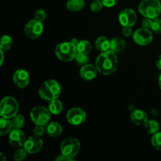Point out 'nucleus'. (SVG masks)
I'll list each match as a JSON object with an SVG mask.
<instances>
[{
    "mask_svg": "<svg viewBox=\"0 0 161 161\" xmlns=\"http://www.w3.org/2000/svg\"><path fill=\"white\" fill-rule=\"evenodd\" d=\"M99 73L109 75L114 73L118 68V58L116 53L112 50L101 52L95 61Z\"/></svg>",
    "mask_w": 161,
    "mask_h": 161,
    "instance_id": "1",
    "label": "nucleus"
},
{
    "mask_svg": "<svg viewBox=\"0 0 161 161\" xmlns=\"http://www.w3.org/2000/svg\"><path fill=\"white\" fill-rule=\"evenodd\" d=\"M38 94L42 100L47 101V102L54 100V99L58 98L61 95V85L54 80H47L40 85Z\"/></svg>",
    "mask_w": 161,
    "mask_h": 161,
    "instance_id": "2",
    "label": "nucleus"
},
{
    "mask_svg": "<svg viewBox=\"0 0 161 161\" xmlns=\"http://www.w3.org/2000/svg\"><path fill=\"white\" fill-rule=\"evenodd\" d=\"M57 58L64 62H69L75 58L77 53L76 46L70 42H63L57 45L54 50Z\"/></svg>",
    "mask_w": 161,
    "mask_h": 161,
    "instance_id": "3",
    "label": "nucleus"
},
{
    "mask_svg": "<svg viewBox=\"0 0 161 161\" xmlns=\"http://www.w3.org/2000/svg\"><path fill=\"white\" fill-rule=\"evenodd\" d=\"M138 11L144 17L157 18L161 14V3L159 0H142L138 5Z\"/></svg>",
    "mask_w": 161,
    "mask_h": 161,
    "instance_id": "4",
    "label": "nucleus"
},
{
    "mask_svg": "<svg viewBox=\"0 0 161 161\" xmlns=\"http://www.w3.org/2000/svg\"><path fill=\"white\" fill-rule=\"evenodd\" d=\"M19 103L16 98L11 96L3 97L0 104V115L2 117L11 119L18 114Z\"/></svg>",
    "mask_w": 161,
    "mask_h": 161,
    "instance_id": "5",
    "label": "nucleus"
},
{
    "mask_svg": "<svg viewBox=\"0 0 161 161\" xmlns=\"http://www.w3.org/2000/svg\"><path fill=\"white\" fill-rule=\"evenodd\" d=\"M61 153L66 157L75 160V157L78 155L80 150V142L77 138H69L63 140L60 146Z\"/></svg>",
    "mask_w": 161,
    "mask_h": 161,
    "instance_id": "6",
    "label": "nucleus"
},
{
    "mask_svg": "<svg viewBox=\"0 0 161 161\" xmlns=\"http://www.w3.org/2000/svg\"><path fill=\"white\" fill-rule=\"evenodd\" d=\"M30 118L36 125L47 126L50 122L51 113L48 108L44 106H36L31 109Z\"/></svg>",
    "mask_w": 161,
    "mask_h": 161,
    "instance_id": "7",
    "label": "nucleus"
},
{
    "mask_svg": "<svg viewBox=\"0 0 161 161\" xmlns=\"http://www.w3.org/2000/svg\"><path fill=\"white\" fill-rule=\"evenodd\" d=\"M44 26L42 21L37 19H31L26 23L24 28L25 34L28 39H36L42 36Z\"/></svg>",
    "mask_w": 161,
    "mask_h": 161,
    "instance_id": "8",
    "label": "nucleus"
},
{
    "mask_svg": "<svg viewBox=\"0 0 161 161\" xmlns=\"http://www.w3.org/2000/svg\"><path fill=\"white\" fill-rule=\"evenodd\" d=\"M68 123L72 126H79L83 124L86 119V113L80 107L70 108L66 114Z\"/></svg>",
    "mask_w": 161,
    "mask_h": 161,
    "instance_id": "9",
    "label": "nucleus"
},
{
    "mask_svg": "<svg viewBox=\"0 0 161 161\" xmlns=\"http://www.w3.org/2000/svg\"><path fill=\"white\" fill-rule=\"evenodd\" d=\"M132 37L135 43L138 45L147 46L153 42V35L151 30L142 27L141 28H138L134 31Z\"/></svg>",
    "mask_w": 161,
    "mask_h": 161,
    "instance_id": "10",
    "label": "nucleus"
},
{
    "mask_svg": "<svg viewBox=\"0 0 161 161\" xmlns=\"http://www.w3.org/2000/svg\"><path fill=\"white\" fill-rule=\"evenodd\" d=\"M137 14L134 9L126 8L119 14V22L122 27H133L137 21Z\"/></svg>",
    "mask_w": 161,
    "mask_h": 161,
    "instance_id": "11",
    "label": "nucleus"
},
{
    "mask_svg": "<svg viewBox=\"0 0 161 161\" xmlns=\"http://www.w3.org/2000/svg\"><path fill=\"white\" fill-rule=\"evenodd\" d=\"M25 141H26V136L21 129L13 128L10 133L9 134V143L14 148L19 149L24 147Z\"/></svg>",
    "mask_w": 161,
    "mask_h": 161,
    "instance_id": "12",
    "label": "nucleus"
},
{
    "mask_svg": "<svg viewBox=\"0 0 161 161\" xmlns=\"http://www.w3.org/2000/svg\"><path fill=\"white\" fill-rule=\"evenodd\" d=\"M14 84L20 89L27 87L30 83V75L25 69H17L13 75Z\"/></svg>",
    "mask_w": 161,
    "mask_h": 161,
    "instance_id": "13",
    "label": "nucleus"
},
{
    "mask_svg": "<svg viewBox=\"0 0 161 161\" xmlns=\"http://www.w3.org/2000/svg\"><path fill=\"white\" fill-rule=\"evenodd\" d=\"M43 146V141L42 138L37 136H32L27 138L24 148L29 154H35L39 153Z\"/></svg>",
    "mask_w": 161,
    "mask_h": 161,
    "instance_id": "14",
    "label": "nucleus"
},
{
    "mask_svg": "<svg viewBox=\"0 0 161 161\" xmlns=\"http://www.w3.org/2000/svg\"><path fill=\"white\" fill-rule=\"evenodd\" d=\"M97 73H99L97 67L91 64H84L81 67L80 70V75L86 81H91L97 77Z\"/></svg>",
    "mask_w": 161,
    "mask_h": 161,
    "instance_id": "15",
    "label": "nucleus"
},
{
    "mask_svg": "<svg viewBox=\"0 0 161 161\" xmlns=\"http://www.w3.org/2000/svg\"><path fill=\"white\" fill-rule=\"evenodd\" d=\"M130 120L137 126H145L148 120V114L142 109H135L130 113Z\"/></svg>",
    "mask_w": 161,
    "mask_h": 161,
    "instance_id": "16",
    "label": "nucleus"
},
{
    "mask_svg": "<svg viewBox=\"0 0 161 161\" xmlns=\"http://www.w3.org/2000/svg\"><path fill=\"white\" fill-rule=\"evenodd\" d=\"M62 126L58 122H50L46 126V133L51 138H58L62 134Z\"/></svg>",
    "mask_w": 161,
    "mask_h": 161,
    "instance_id": "17",
    "label": "nucleus"
},
{
    "mask_svg": "<svg viewBox=\"0 0 161 161\" xmlns=\"http://www.w3.org/2000/svg\"><path fill=\"white\" fill-rule=\"evenodd\" d=\"M126 42L123 38L115 37L110 39V50L116 53H120L125 49Z\"/></svg>",
    "mask_w": 161,
    "mask_h": 161,
    "instance_id": "18",
    "label": "nucleus"
},
{
    "mask_svg": "<svg viewBox=\"0 0 161 161\" xmlns=\"http://www.w3.org/2000/svg\"><path fill=\"white\" fill-rule=\"evenodd\" d=\"M96 49L100 52L108 51L110 50V40L105 36H99L94 42Z\"/></svg>",
    "mask_w": 161,
    "mask_h": 161,
    "instance_id": "19",
    "label": "nucleus"
},
{
    "mask_svg": "<svg viewBox=\"0 0 161 161\" xmlns=\"http://www.w3.org/2000/svg\"><path fill=\"white\" fill-rule=\"evenodd\" d=\"M84 6V0H69L66 3V8L70 12H80Z\"/></svg>",
    "mask_w": 161,
    "mask_h": 161,
    "instance_id": "20",
    "label": "nucleus"
},
{
    "mask_svg": "<svg viewBox=\"0 0 161 161\" xmlns=\"http://www.w3.org/2000/svg\"><path fill=\"white\" fill-rule=\"evenodd\" d=\"M13 128L14 127H13L10 119L1 117V119H0V135L2 136L9 135L11 130H13Z\"/></svg>",
    "mask_w": 161,
    "mask_h": 161,
    "instance_id": "21",
    "label": "nucleus"
},
{
    "mask_svg": "<svg viewBox=\"0 0 161 161\" xmlns=\"http://www.w3.org/2000/svg\"><path fill=\"white\" fill-rule=\"evenodd\" d=\"M63 104L58 98L49 102L48 108L51 114L58 115L63 111Z\"/></svg>",
    "mask_w": 161,
    "mask_h": 161,
    "instance_id": "22",
    "label": "nucleus"
},
{
    "mask_svg": "<svg viewBox=\"0 0 161 161\" xmlns=\"http://www.w3.org/2000/svg\"><path fill=\"white\" fill-rule=\"evenodd\" d=\"M145 128H146V130L147 131L148 134L153 135L159 131L160 125H159V123L157 120L149 119L146 122V124H145Z\"/></svg>",
    "mask_w": 161,
    "mask_h": 161,
    "instance_id": "23",
    "label": "nucleus"
},
{
    "mask_svg": "<svg viewBox=\"0 0 161 161\" xmlns=\"http://www.w3.org/2000/svg\"><path fill=\"white\" fill-rule=\"evenodd\" d=\"M76 48L79 53H84L89 54L92 50V45L89 41L83 39V40L79 41L76 45Z\"/></svg>",
    "mask_w": 161,
    "mask_h": 161,
    "instance_id": "24",
    "label": "nucleus"
},
{
    "mask_svg": "<svg viewBox=\"0 0 161 161\" xmlns=\"http://www.w3.org/2000/svg\"><path fill=\"white\" fill-rule=\"evenodd\" d=\"M14 40L13 38L9 35H4L1 39V45H0V50L3 51H7L12 47Z\"/></svg>",
    "mask_w": 161,
    "mask_h": 161,
    "instance_id": "25",
    "label": "nucleus"
},
{
    "mask_svg": "<svg viewBox=\"0 0 161 161\" xmlns=\"http://www.w3.org/2000/svg\"><path fill=\"white\" fill-rule=\"evenodd\" d=\"M11 122L14 128L16 129H22L25 126V119L23 115L17 114L14 117L11 118Z\"/></svg>",
    "mask_w": 161,
    "mask_h": 161,
    "instance_id": "26",
    "label": "nucleus"
},
{
    "mask_svg": "<svg viewBox=\"0 0 161 161\" xmlns=\"http://www.w3.org/2000/svg\"><path fill=\"white\" fill-rule=\"evenodd\" d=\"M152 146L156 150L161 152V132H157L155 135H153L151 139Z\"/></svg>",
    "mask_w": 161,
    "mask_h": 161,
    "instance_id": "27",
    "label": "nucleus"
},
{
    "mask_svg": "<svg viewBox=\"0 0 161 161\" xmlns=\"http://www.w3.org/2000/svg\"><path fill=\"white\" fill-rule=\"evenodd\" d=\"M75 61L77 62V64H80V65H84L89 63L90 61V57L89 54L84 53H77L76 56H75Z\"/></svg>",
    "mask_w": 161,
    "mask_h": 161,
    "instance_id": "28",
    "label": "nucleus"
},
{
    "mask_svg": "<svg viewBox=\"0 0 161 161\" xmlns=\"http://www.w3.org/2000/svg\"><path fill=\"white\" fill-rule=\"evenodd\" d=\"M28 152L25 150V149L24 147L19 148L17 149L15 153L14 154V160L15 161H21L25 160L27 157L28 155Z\"/></svg>",
    "mask_w": 161,
    "mask_h": 161,
    "instance_id": "29",
    "label": "nucleus"
},
{
    "mask_svg": "<svg viewBox=\"0 0 161 161\" xmlns=\"http://www.w3.org/2000/svg\"><path fill=\"white\" fill-rule=\"evenodd\" d=\"M104 7V5L102 3V0H94L91 3V10L94 13H98L102 10Z\"/></svg>",
    "mask_w": 161,
    "mask_h": 161,
    "instance_id": "30",
    "label": "nucleus"
},
{
    "mask_svg": "<svg viewBox=\"0 0 161 161\" xmlns=\"http://www.w3.org/2000/svg\"><path fill=\"white\" fill-rule=\"evenodd\" d=\"M151 31L156 33L161 32V19L157 17V18L153 19L152 25H151Z\"/></svg>",
    "mask_w": 161,
    "mask_h": 161,
    "instance_id": "31",
    "label": "nucleus"
},
{
    "mask_svg": "<svg viewBox=\"0 0 161 161\" xmlns=\"http://www.w3.org/2000/svg\"><path fill=\"white\" fill-rule=\"evenodd\" d=\"M47 14L44 9H39L37 10H36V12L34 13V18L37 19V20H40V21L43 22L44 20L47 19Z\"/></svg>",
    "mask_w": 161,
    "mask_h": 161,
    "instance_id": "32",
    "label": "nucleus"
},
{
    "mask_svg": "<svg viewBox=\"0 0 161 161\" xmlns=\"http://www.w3.org/2000/svg\"><path fill=\"white\" fill-rule=\"evenodd\" d=\"M46 133V127L42 125H36L34 130H33V134L35 136L42 138L44 134Z\"/></svg>",
    "mask_w": 161,
    "mask_h": 161,
    "instance_id": "33",
    "label": "nucleus"
},
{
    "mask_svg": "<svg viewBox=\"0 0 161 161\" xmlns=\"http://www.w3.org/2000/svg\"><path fill=\"white\" fill-rule=\"evenodd\" d=\"M121 33H122L124 37H130L134 33L133 30H132V27H123Z\"/></svg>",
    "mask_w": 161,
    "mask_h": 161,
    "instance_id": "34",
    "label": "nucleus"
},
{
    "mask_svg": "<svg viewBox=\"0 0 161 161\" xmlns=\"http://www.w3.org/2000/svg\"><path fill=\"white\" fill-rule=\"evenodd\" d=\"M119 0H102V3H103L104 6L107 8H111L113 7L117 4Z\"/></svg>",
    "mask_w": 161,
    "mask_h": 161,
    "instance_id": "35",
    "label": "nucleus"
},
{
    "mask_svg": "<svg viewBox=\"0 0 161 161\" xmlns=\"http://www.w3.org/2000/svg\"><path fill=\"white\" fill-rule=\"evenodd\" d=\"M152 20L153 19L147 18V17H145L143 19L142 22V28H147V29H151V25H152Z\"/></svg>",
    "mask_w": 161,
    "mask_h": 161,
    "instance_id": "36",
    "label": "nucleus"
},
{
    "mask_svg": "<svg viewBox=\"0 0 161 161\" xmlns=\"http://www.w3.org/2000/svg\"><path fill=\"white\" fill-rule=\"evenodd\" d=\"M55 160L56 161H73L75 160H73V159L72 158H69V157H66V156L63 155V154L61 153L59 154L56 158H55Z\"/></svg>",
    "mask_w": 161,
    "mask_h": 161,
    "instance_id": "37",
    "label": "nucleus"
},
{
    "mask_svg": "<svg viewBox=\"0 0 161 161\" xmlns=\"http://www.w3.org/2000/svg\"><path fill=\"white\" fill-rule=\"evenodd\" d=\"M156 64H157V69L161 70V54L157 58V62H156Z\"/></svg>",
    "mask_w": 161,
    "mask_h": 161,
    "instance_id": "38",
    "label": "nucleus"
},
{
    "mask_svg": "<svg viewBox=\"0 0 161 161\" xmlns=\"http://www.w3.org/2000/svg\"><path fill=\"white\" fill-rule=\"evenodd\" d=\"M0 53H1V60H0V66H3V62H4V59H5L4 51H3V50H0Z\"/></svg>",
    "mask_w": 161,
    "mask_h": 161,
    "instance_id": "39",
    "label": "nucleus"
},
{
    "mask_svg": "<svg viewBox=\"0 0 161 161\" xmlns=\"http://www.w3.org/2000/svg\"><path fill=\"white\" fill-rule=\"evenodd\" d=\"M6 157L4 156L3 153H0V160L1 161H5L6 160Z\"/></svg>",
    "mask_w": 161,
    "mask_h": 161,
    "instance_id": "40",
    "label": "nucleus"
},
{
    "mask_svg": "<svg viewBox=\"0 0 161 161\" xmlns=\"http://www.w3.org/2000/svg\"><path fill=\"white\" fill-rule=\"evenodd\" d=\"M159 86H160V88L161 89V74L160 75V76H159Z\"/></svg>",
    "mask_w": 161,
    "mask_h": 161,
    "instance_id": "41",
    "label": "nucleus"
}]
</instances>
